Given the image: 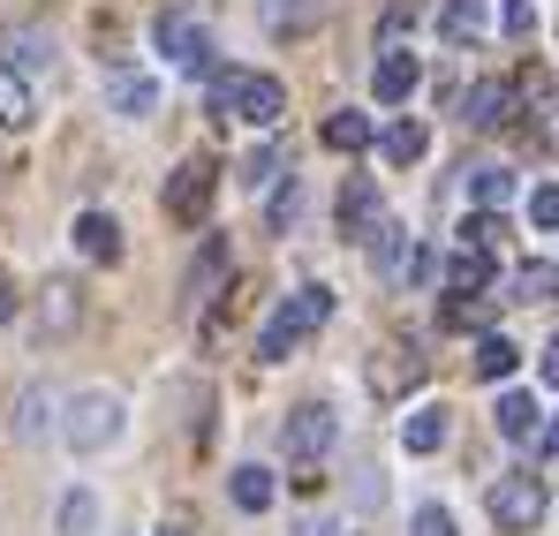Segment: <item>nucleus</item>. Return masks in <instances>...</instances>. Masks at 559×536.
<instances>
[{
  "instance_id": "nucleus-1",
  "label": "nucleus",
  "mask_w": 559,
  "mask_h": 536,
  "mask_svg": "<svg viewBox=\"0 0 559 536\" xmlns=\"http://www.w3.org/2000/svg\"><path fill=\"white\" fill-rule=\"evenodd\" d=\"M333 318V287L325 279H310V287H295V295H280V310L258 325V362H287L318 325Z\"/></svg>"
},
{
  "instance_id": "nucleus-2",
  "label": "nucleus",
  "mask_w": 559,
  "mask_h": 536,
  "mask_svg": "<svg viewBox=\"0 0 559 536\" xmlns=\"http://www.w3.org/2000/svg\"><path fill=\"white\" fill-rule=\"evenodd\" d=\"M212 114L219 121H250V129H280L287 84L280 76H258V69H219L212 76Z\"/></svg>"
},
{
  "instance_id": "nucleus-3",
  "label": "nucleus",
  "mask_w": 559,
  "mask_h": 536,
  "mask_svg": "<svg viewBox=\"0 0 559 536\" xmlns=\"http://www.w3.org/2000/svg\"><path fill=\"white\" fill-rule=\"evenodd\" d=\"M484 507H491V529H499V536H530L537 522H545V507H552V499H545V484H537V476L507 468V476L484 491Z\"/></svg>"
},
{
  "instance_id": "nucleus-4",
  "label": "nucleus",
  "mask_w": 559,
  "mask_h": 536,
  "mask_svg": "<svg viewBox=\"0 0 559 536\" xmlns=\"http://www.w3.org/2000/svg\"><path fill=\"white\" fill-rule=\"evenodd\" d=\"M61 439H69L76 453H106L114 439H121V393H106V385L76 393L69 416H61Z\"/></svg>"
},
{
  "instance_id": "nucleus-5",
  "label": "nucleus",
  "mask_w": 559,
  "mask_h": 536,
  "mask_svg": "<svg viewBox=\"0 0 559 536\" xmlns=\"http://www.w3.org/2000/svg\"><path fill=\"white\" fill-rule=\"evenodd\" d=\"M333 439H341V416H333L325 401H295V408H287V424H280V446L295 453V461H325Z\"/></svg>"
},
{
  "instance_id": "nucleus-6",
  "label": "nucleus",
  "mask_w": 559,
  "mask_h": 536,
  "mask_svg": "<svg viewBox=\"0 0 559 536\" xmlns=\"http://www.w3.org/2000/svg\"><path fill=\"white\" fill-rule=\"evenodd\" d=\"M152 46H159L167 61H182L189 76H204V69H212V31H204L197 15H182V8H167V15L152 23Z\"/></svg>"
},
{
  "instance_id": "nucleus-7",
  "label": "nucleus",
  "mask_w": 559,
  "mask_h": 536,
  "mask_svg": "<svg viewBox=\"0 0 559 536\" xmlns=\"http://www.w3.org/2000/svg\"><path fill=\"white\" fill-rule=\"evenodd\" d=\"M204 204H212V159H182L175 175H167V219H204Z\"/></svg>"
},
{
  "instance_id": "nucleus-8",
  "label": "nucleus",
  "mask_w": 559,
  "mask_h": 536,
  "mask_svg": "<svg viewBox=\"0 0 559 536\" xmlns=\"http://www.w3.org/2000/svg\"><path fill=\"white\" fill-rule=\"evenodd\" d=\"M416 84H424V61H416V53H401V46H378V61H371L378 106H401V98H408Z\"/></svg>"
},
{
  "instance_id": "nucleus-9",
  "label": "nucleus",
  "mask_w": 559,
  "mask_h": 536,
  "mask_svg": "<svg viewBox=\"0 0 559 536\" xmlns=\"http://www.w3.org/2000/svg\"><path fill=\"white\" fill-rule=\"evenodd\" d=\"M219 287H227V235H204V250H197V265H189V310L219 302Z\"/></svg>"
},
{
  "instance_id": "nucleus-10",
  "label": "nucleus",
  "mask_w": 559,
  "mask_h": 536,
  "mask_svg": "<svg viewBox=\"0 0 559 536\" xmlns=\"http://www.w3.org/2000/svg\"><path fill=\"white\" fill-rule=\"evenodd\" d=\"M431 15H439V38L447 46H476L491 31V0H439Z\"/></svg>"
},
{
  "instance_id": "nucleus-11",
  "label": "nucleus",
  "mask_w": 559,
  "mask_h": 536,
  "mask_svg": "<svg viewBox=\"0 0 559 536\" xmlns=\"http://www.w3.org/2000/svg\"><path fill=\"white\" fill-rule=\"evenodd\" d=\"M333 219H341V235H371L378 219H385V212H378V181L371 175H348V181H341V212H333Z\"/></svg>"
},
{
  "instance_id": "nucleus-12",
  "label": "nucleus",
  "mask_w": 559,
  "mask_h": 536,
  "mask_svg": "<svg viewBox=\"0 0 559 536\" xmlns=\"http://www.w3.org/2000/svg\"><path fill=\"white\" fill-rule=\"evenodd\" d=\"M431 152V129L416 121V114H401V121H385V136H378V159L385 167H416Z\"/></svg>"
},
{
  "instance_id": "nucleus-13",
  "label": "nucleus",
  "mask_w": 559,
  "mask_h": 536,
  "mask_svg": "<svg viewBox=\"0 0 559 536\" xmlns=\"http://www.w3.org/2000/svg\"><path fill=\"white\" fill-rule=\"evenodd\" d=\"M447 431H454V408H447V401H424V408L401 424V446H408V453H439V446H447Z\"/></svg>"
},
{
  "instance_id": "nucleus-14",
  "label": "nucleus",
  "mask_w": 559,
  "mask_h": 536,
  "mask_svg": "<svg viewBox=\"0 0 559 536\" xmlns=\"http://www.w3.org/2000/svg\"><path fill=\"white\" fill-rule=\"evenodd\" d=\"M514 106H522V91L514 84H476L468 91V129H507V121H514Z\"/></svg>"
},
{
  "instance_id": "nucleus-15",
  "label": "nucleus",
  "mask_w": 559,
  "mask_h": 536,
  "mask_svg": "<svg viewBox=\"0 0 559 536\" xmlns=\"http://www.w3.org/2000/svg\"><path fill=\"white\" fill-rule=\"evenodd\" d=\"M491 279H499V272H491V258H484V250H468V242L447 258V265H439V287H447V295H484Z\"/></svg>"
},
{
  "instance_id": "nucleus-16",
  "label": "nucleus",
  "mask_w": 559,
  "mask_h": 536,
  "mask_svg": "<svg viewBox=\"0 0 559 536\" xmlns=\"http://www.w3.org/2000/svg\"><path fill=\"white\" fill-rule=\"evenodd\" d=\"M106 98H114V114H121V121H144V114H159V84H152V76H129V69H114Z\"/></svg>"
},
{
  "instance_id": "nucleus-17",
  "label": "nucleus",
  "mask_w": 559,
  "mask_h": 536,
  "mask_svg": "<svg viewBox=\"0 0 559 536\" xmlns=\"http://www.w3.org/2000/svg\"><path fill=\"white\" fill-rule=\"evenodd\" d=\"M69 235H76V250H84L92 265H114V258H121V227H114L106 212H76V227H69Z\"/></svg>"
},
{
  "instance_id": "nucleus-18",
  "label": "nucleus",
  "mask_w": 559,
  "mask_h": 536,
  "mask_svg": "<svg viewBox=\"0 0 559 536\" xmlns=\"http://www.w3.org/2000/svg\"><path fill=\"white\" fill-rule=\"evenodd\" d=\"M280 175H287V152H280L273 136H265V144H250V152H242V167H235V181H242L250 196H258V189H280Z\"/></svg>"
},
{
  "instance_id": "nucleus-19",
  "label": "nucleus",
  "mask_w": 559,
  "mask_h": 536,
  "mask_svg": "<svg viewBox=\"0 0 559 536\" xmlns=\"http://www.w3.org/2000/svg\"><path fill=\"white\" fill-rule=\"evenodd\" d=\"M318 15H325L318 0H258V23H265L273 38H302V31H310Z\"/></svg>"
},
{
  "instance_id": "nucleus-20",
  "label": "nucleus",
  "mask_w": 559,
  "mask_h": 536,
  "mask_svg": "<svg viewBox=\"0 0 559 536\" xmlns=\"http://www.w3.org/2000/svg\"><path fill=\"white\" fill-rule=\"evenodd\" d=\"M76 318H84L76 287H69V279H46V295H38V325H46V341H61V333H69Z\"/></svg>"
},
{
  "instance_id": "nucleus-21",
  "label": "nucleus",
  "mask_w": 559,
  "mask_h": 536,
  "mask_svg": "<svg viewBox=\"0 0 559 536\" xmlns=\"http://www.w3.org/2000/svg\"><path fill=\"white\" fill-rule=\"evenodd\" d=\"M364 385H371L378 401H393V393H408V385H416V356H408V348H385V362L371 356V370H364Z\"/></svg>"
},
{
  "instance_id": "nucleus-22",
  "label": "nucleus",
  "mask_w": 559,
  "mask_h": 536,
  "mask_svg": "<svg viewBox=\"0 0 559 536\" xmlns=\"http://www.w3.org/2000/svg\"><path fill=\"white\" fill-rule=\"evenodd\" d=\"M227 491H235V507H242V514H265V507L280 499V476H273V468H258V461H242Z\"/></svg>"
},
{
  "instance_id": "nucleus-23",
  "label": "nucleus",
  "mask_w": 559,
  "mask_h": 536,
  "mask_svg": "<svg viewBox=\"0 0 559 536\" xmlns=\"http://www.w3.org/2000/svg\"><path fill=\"white\" fill-rule=\"evenodd\" d=\"M514 189H522V175H514V167H476V175H468L476 212H507V204H514Z\"/></svg>"
},
{
  "instance_id": "nucleus-24",
  "label": "nucleus",
  "mask_w": 559,
  "mask_h": 536,
  "mask_svg": "<svg viewBox=\"0 0 559 536\" xmlns=\"http://www.w3.org/2000/svg\"><path fill=\"white\" fill-rule=\"evenodd\" d=\"M514 302H559V258L514 265Z\"/></svg>"
},
{
  "instance_id": "nucleus-25",
  "label": "nucleus",
  "mask_w": 559,
  "mask_h": 536,
  "mask_svg": "<svg viewBox=\"0 0 559 536\" xmlns=\"http://www.w3.org/2000/svg\"><path fill=\"white\" fill-rule=\"evenodd\" d=\"M537 416H545V408H537L530 393H499V416H491V424H499V439H537V431H545Z\"/></svg>"
},
{
  "instance_id": "nucleus-26",
  "label": "nucleus",
  "mask_w": 559,
  "mask_h": 536,
  "mask_svg": "<svg viewBox=\"0 0 559 536\" xmlns=\"http://www.w3.org/2000/svg\"><path fill=\"white\" fill-rule=\"evenodd\" d=\"M514 362H522V348H514L507 333H484V341H476V356H468V370L499 385V378H514Z\"/></svg>"
},
{
  "instance_id": "nucleus-27",
  "label": "nucleus",
  "mask_w": 559,
  "mask_h": 536,
  "mask_svg": "<svg viewBox=\"0 0 559 536\" xmlns=\"http://www.w3.org/2000/svg\"><path fill=\"white\" fill-rule=\"evenodd\" d=\"M318 136H325V152H364L378 129H371V114H325V129H318Z\"/></svg>"
},
{
  "instance_id": "nucleus-28",
  "label": "nucleus",
  "mask_w": 559,
  "mask_h": 536,
  "mask_svg": "<svg viewBox=\"0 0 559 536\" xmlns=\"http://www.w3.org/2000/svg\"><path fill=\"white\" fill-rule=\"evenodd\" d=\"M371 265L378 272H408V227H401V219H378L371 227Z\"/></svg>"
},
{
  "instance_id": "nucleus-29",
  "label": "nucleus",
  "mask_w": 559,
  "mask_h": 536,
  "mask_svg": "<svg viewBox=\"0 0 559 536\" xmlns=\"http://www.w3.org/2000/svg\"><path fill=\"white\" fill-rule=\"evenodd\" d=\"M0 129H31V84L0 61Z\"/></svg>"
},
{
  "instance_id": "nucleus-30",
  "label": "nucleus",
  "mask_w": 559,
  "mask_h": 536,
  "mask_svg": "<svg viewBox=\"0 0 559 536\" xmlns=\"http://www.w3.org/2000/svg\"><path fill=\"white\" fill-rule=\"evenodd\" d=\"M8 69H53V38L46 31H8Z\"/></svg>"
},
{
  "instance_id": "nucleus-31",
  "label": "nucleus",
  "mask_w": 559,
  "mask_h": 536,
  "mask_svg": "<svg viewBox=\"0 0 559 536\" xmlns=\"http://www.w3.org/2000/svg\"><path fill=\"white\" fill-rule=\"evenodd\" d=\"M46 424H53V393L31 385V393L15 401V439H46Z\"/></svg>"
},
{
  "instance_id": "nucleus-32",
  "label": "nucleus",
  "mask_w": 559,
  "mask_h": 536,
  "mask_svg": "<svg viewBox=\"0 0 559 536\" xmlns=\"http://www.w3.org/2000/svg\"><path fill=\"white\" fill-rule=\"evenodd\" d=\"M302 181H280L273 189V212H265V235H295V219H302Z\"/></svg>"
},
{
  "instance_id": "nucleus-33",
  "label": "nucleus",
  "mask_w": 559,
  "mask_h": 536,
  "mask_svg": "<svg viewBox=\"0 0 559 536\" xmlns=\"http://www.w3.org/2000/svg\"><path fill=\"white\" fill-rule=\"evenodd\" d=\"M484 318H491L484 295H447V302H439V325H454V333H476Z\"/></svg>"
},
{
  "instance_id": "nucleus-34",
  "label": "nucleus",
  "mask_w": 559,
  "mask_h": 536,
  "mask_svg": "<svg viewBox=\"0 0 559 536\" xmlns=\"http://www.w3.org/2000/svg\"><path fill=\"white\" fill-rule=\"evenodd\" d=\"M92 522H98V499L92 491H69L61 499V536H92Z\"/></svg>"
},
{
  "instance_id": "nucleus-35",
  "label": "nucleus",
  "mask_w": 559,
  "mask_h": 536,
  "mask_svg": "<svg viewBox=\"0 0 559 536\" xmlns=\"http://www.w3.org/2000/svg\"><path fill=\"white\" fill-rule=\"evenodd\" d=\"M499 235H507V212H476V219L462 227V242H468V250H484V258L499 250Z\"/></svg>"
},
{
  "instance_id": "nucleus-36",
  "label": "nucleus",
  "mask_w": 559,
  "mask_h": 536,
  "mask_svg": "<svg viewBox=\"0 0 559 536\" xmlns=\"http://www.w3.org/2000/svg\"><path fill=\"white\" fill-rule=\"evenodd\" d=\"M530 227L559 235V181H537V189H530Z\"/></svg>"
},
{
  "instance_id": "nucleus-37",
  "label": "nucleus",
  "mask_w": 559,
  "mask_h": 536,
  "mask_svg": "<svg viewBox=\"0 0 559 536\" xmlns=\"http://www.w3.org/2000/svg\"><path fill=\"white\" fill-rule=\"evenodd\" d=\"M499 23H507V38H530L537 31V0H499Z\"/></svg>"
},
{
  "instance_id": "nucleus-38",
  "label": "nucleus",
  "mask_w": 559,
  "mask_h": 536,
  "mask_svg": "<svg viewBox=\"0 0 559 536\" xmlns=\"http://www.w3.org/2000/svg\"><path fill=\"white\" fill-rule=\"evenodd\" d=\"M408 536H462V529H454V514H447V507H416Z\"/></svg>"
},
{
  "instance_id": "nucleus-39",
  "label": "nucleus",
  "mask_w": 559,
  "mask_h": 536,
  "mask_svg": "<svg viewBox=\"0 0 559 536\" xmlns=\"http://www.w3.org/2000/svg\"><path fill=\"white\" fill-rule=\"evenodd\" d=\"M439 265H447L439 250H408V272H401V279H408V287H424V279H439Z\"/></svg>"
},
{
  "instance_id": "nucleus-40",
  "label": "nucleus",
  "mask_w": 559,
  "mask_h": 536,
  "mask_svg": "<svg viewBox=\"0 0 559 536\" xmlns=\"http://www.w3.org/2000/svg\"><path fill=\"white\" fill-rule=\"evenodd\" d=\"M408 23H416V0H393V8H385V38H393V31H408Z\"/></svg>"
},
{
  "instance_id": "nucleus-41",
  "label": "nucleus",
  "mask_w": 559,
  "mask_h": 536,
  "mask_svg": "<svg viewBox=\"0 0 559 536\" xmlns=\"http://www.w3.org/2000/svg\"><path fill=\"white\" fill-rule=\"evenodd\" d=\"M545 385H552V393H559V333H552V341H545Z\"/></svg>"
},
{
  "instance_id": "nucleus-42",
  "label": "nucleus",
  "mask_w": 559,
  "mask_h": 536,
  "mask_svg": "<svg viewBox=\"0 0 559 536\" xmlns=\"http://www.w3.org/2000/svg\"><path fill=\"white\" fill-rule=\"evenodd\" d=\"M15 318V287H8V272H0V325Z\"/></svg>"
},
{
  "instance_id": "nucleus-43",
  "label": "nucleus",
  "mask_w": 559,
  "mask_h": 536,
  "mask_svg": "<svg viewBox=\"0 0 559 536\" xmlns=\"http://www.w3.org/2000/svg\"><path fill=\"white\" fill-rule=\"evenodd\" d=\"M537 446H545V453H559V416L545 424V431H537Z\"/></svg>"
},
{
  "instance_id": "nucleus-44",
  "label": "nucleus",
  "mask_w": 559,
  "mask_h": 536,
  "mask_svg": "<svg viewBox=\"0 0 559 536\" xmlns=\"http://www.w3.org/2000/svg\"><path fill=\"white\" fill-rule=\"evenodd\" d=\"M295 536H341V529H333V522H302Z\"/></svg>"
},
{
  "instance_id": "nucleus-45",
  "label": "nucleus",
  "mask_w": 559,
  "mask_h": 536,
  "mask_svg": "<svg viewBox=\"0 0 559 536\" xmlns=\"http://www.w3.org/2000/svg\"><path fill=\"white\" fill-rule=\"evenodd\" d=\"M159 536H189V529H159Z\"/></svg>"
}]
</instances>
